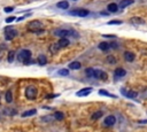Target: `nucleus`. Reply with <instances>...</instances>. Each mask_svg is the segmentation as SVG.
I'll return each mask as SVG.
<instances>
[{"label": "nucleus", "instance_id": "obj_5", "mask_svg": "<svg viewBox=\"0 0 147 132\" xmlns=\"http://www.w3.org/2000/svg\"><path fill=\"white\" fill-rule=\"evenodd\" d=\"M37 94H38V91L34 86H28L26 90H25V96L29 99V100H34L37 98Z\"/></svg>", "mask_w": 147, "mask_h": 132}, {"label": "nucleus", "instance_id": "obj_29", "mask_svg": "<svg viewBox=\"0 0 147 132\" xmlns=\"http://www.w3.org/2000/svg\"><path fill=\"white\" fill-rule=\"evenodd\" d=\"M57 49H60V47H59V45H57V44H53V45L49 47V51H51V52H53V53H55Z\"/></svg>", "mask_w": 147, "mask_h": 132}, {"label": "nucleus", "instance_id": "obj_22", "mask_svg": "<svg viewBox=\"0 0 147 132\" xmlns=\"http://www.w3.org/2000/svg\"><path fill=\"white\" fill-rule=\"evenodd\" d=\"M34 114H37V110H36V109L26 110V111L22 112V117H28V116H32V115H34Z\"/></svg>", "mask_w": 147, "mask_h": 132}, {"label": "nucleus", "instance_id": "obj_9", "mask_svg": "<svg viewBox=\"0 0 147 132\" xmlns=\"http://www.w3.org/2000/svg\"><path fill=\"white\" fill-rule=\"evenodd\" d=\"M115 123H116V117L113 116V115L107 116V117L105 118V122H103V124H105L106 126H113Z\"/></svg>", "mask_w": 147, "mask_h": 132}, {"label": "nucleus", "instance_id": "obj_15", "mask_svg": "<svg viewBox=\"0 0 147 132\" xmlns=\"http://www.w3.org/2000/svg\"><path fill=\"white\" fill-rule=\"evenodd\" d=\"M125 75H126V71L124 69H122V68H117L115 70V72H114V76L115 77H124Z\"/></svg>", "mask_w": 147, "mask_h": 132}, {"label": "nucleus", "instance_id": "obj_30", "mask_svg": "<svg viewBox=\"0 0 147 132\" xmlns=\"http://www.w3.org/2000/svg\"><path fill=\"white\" fill-rule=\"evenodd\" d=\"M108 24L109 25L110 24H122V21H119V20H111V21L108 22Z\"/></svg>", "mask_w": 147, "mask_h": 132}, {"label": "nucleus", "instance_id": "obj_18", "mask_svg": "<svg viewBox=\"0 0 147 132\" xmlns=\"http://www.w3.org/2000/svg\"><path fill=\"white\" fill-rule=\"evenodd\" d=\"M80 67H82V64L78 61H74V62H71L69 64V69H71V70H78Z\"/></svg>", "mask_w": 147, "mask_h": 132}, {"label": "nucleus", "instance_id": "obj_31", "mask_svg": "<svg viewBox=\"0 0 147 132\" xmlns=\"http://www.w3.org/2000/svg\"><path fill=\"white\" fill-rule=\"evenodd\" d=\"M107 61L109 63H116V59L114 56H107Z\"/></svg>", "mask_w": 147, "mask_h": 132}, {"label": "nucleus", "instance_id": "obj_33", "mask_svg": "<svg viewBox=\"0 0 147 132\" xmlns=\"http://www.w3.org/2000/svg\"><path fill=\"white\" fill-rule=\"evenodd\" d=\"M16 18H15V16H10V17H7L6 18V22L7 23H10V22H13V21H15Z\"/></svg>", "mask_w": 147, "mask_h": 132}, {"label": "nucleus", "instance_id": "obj_8", "mask_svg": "<svg viewBox=\"0 0 147 132\" xmlns=\"http://www.w3.org/2000/svg\"><path fill=\"white\" fill-rule=\"evenodd\" d=\"M92 91H93L92 87H85V88L79 90V91L76 93V95H77V96H87Z\"/></svg>", "mask_w": 147, "mask_h": 132}, {"label": "nucleus", "instance_id": "obj_12", "mask_svg": "<svg viewBox=\"0 0 147 132\" xmlns=\"http://www.w3.org/2000/svg\"><path fill=\"white\" fill-rule=\"evenodd\" d=\"M129 22L131 24H133V25H139V24H142L144 23V20L140 18V17H131L129 20Z\"/></svg>", "mask_w": 147, "mask_h": 132}, {"label": "nucleus", "instance_id": "obj_36", "mask_svg": "<svg viewBox=\"0 0 147 132\" xmlns=\"http://www.w3.org/2000/svg\"><path fill=\"white\" fill-rule=\"evenodd\" d=\"M2 57H3V51H1V49H0V60H1Z\"/></svg>", "mask_w": 147, "mask_h": 132}, {"label": "nucleus", "instance_id": "obj_3", "mask_svg": "<svg viewBox=\"0 0 147 132\" xmlns=\"http://www.w3.org/2000/svg\"><path fill=\"white\" fill-rule=\"evenodd\" d=\"M30 57H31V52L29 49H22L17 55L18 61L20 62H24V63H29L30 62Z\"/></svg>", "mask_w": 147, "mask_h": 132}, {"label": "nucleus", "instance_id": "obj_1", "mask_svg": "<svg viewBox=\"0 0 147 132\" xmlns=\"http://www.w3.org/2000/svg\"><path fill=\"white\" fill-rule=\"evenodd\" d=\"M41 22L38 21V20H34V21H31L29 22L28 24V30L31 31V32H34V33H42L44 30L41 29Z\"/></svg>", "mask_w": 147, "mask_h": 132}, {"label": "nucleus", "instance_id": "obj_35", "mask_svg": "<svg viewBox=\"0 0 147 132\" xmlns=\"http://www.w3.org/2000/svg\"><path fill=\"white\" fill-rule=\"evenodd\" d=\"M25 17H26V16H22V17H20V18H17V21H18V22H21V21H23V20L25 18Z\"/></svg>", "mask_w": 147, "mask_h": 132}, {"label": "nucleus", "instance_id": "obj_19", "mask_svg": "<svg viewBox=\"0 0 147 132\" xmlns=\"http://www.w3.org/2000/svg\"><path fill=\"white\" fill-rule=\"evenodd\" d=\"M132 3H133V0H122L118 3V7L119 8H125V7H127V6L132 5Z\"/></svg>", "mask_w": 147, "mask_h": 132}, {"label": "nucleus", "instance_id": "obj_7", "mask_svg": "<svg viewBox=\"0 0 147 132\" xmlns=\"http://www.w3.org/2000/svg\"><path fill=\"white\" fill-rule=\"evenodd\" d=\"M70 15H72V16H79V17H85V16H87L88 14H90V11L87 10V9H75V10H71L70 13H69Z\"/></svg>", "mask_w": 147, "mask_h": 132}, {"label": "nucleus", "instance_id": "obj_26", "mask_svg": "<svg viewBox=\"0 0 147 132\" xmlns=\"http://www.w3.org/2000/svg\"><path fill=\"white\" fill-rule=\"evenodd\" d=\"M57 73L60 76H68L69 75V69H61V70H59Z\"/></svg>", "mask_w": 147, "mask_h": 132}, {"label": "nucleus", "instance_id": "obj_23", "mask_svg": "<svg viewBox=\"0 0 147 132\" xmlns=\"http://www.w3.org/2000/svg\"><path fill=\"white\" fill-rule=\"evenodd\" d=\"M103 116V112L101 111V110H99V111H95L93 115H92V119L93 121H96V119H99L100 117H102Z\"/></svg>", "mask_w": 147, "mask_h": 132}, {"label": "nucleus", "instance_id": "obj_34", "mask_svg": "<svg viewBox=\"0 0 147 132\" xmlns=\"http://www.w3.org/2000/svg\"><path fill=\"white\" fill-rule=\"evenodd\" d=\"M103 37H108V38H115V36H111V34H103Z\"/></svg>", "mask_w": 147, "mask_h": 132}, {"label": "nucleus", "instance_id": "obj_25", "mask_svg": "<svg viewBox=\"0 0 147 132\" xmlns=\"http://www.w3.org/2000/svg\"><path fill=\"white\" fill-rule=\"evenodd\" d=\"M11 100H13V95H11V91L10 90H8L7 92H6V101L9 103V102H11Z\"/></svg>", "mask_w": 147, "mask_h": 132}, {"label": "nucleus", "instance_id": "obj_17", "mask_svg": "<svg viewBox=\"0 0 147 132\" xmlns=\"http://www.w3.org/2000/svg\"><path fill=\"white\" fill-rule=\"evenodd\" d=\"M134 54L133 53H131V52H125L124 53V59L127 61V62H132L133 60H134Z\"/></svg>", "mask_w": 147, "mask_h": 132}, {"label": "nucleus", "instance_id": "obj_11", "mask_svg": "<svg viewBox=\"0 0 147 132\" xmlns=\"http://www.w3.org/2000/svg\"><path fill=\"white\" fill-rule=\"evenodd\" d=\"M118 5L117 3H115V2H111V3H109L108 6H107V9H108V11H110V13H116L117 10H118Z\"/></svg>", "mask_w": 147, "mask_h": 132}, {"label": "nucleus", "instance_id": "obj_2", "mask_svg": "<svg viewBox=\"0 0 147 132\" xmlns=\"http://www.w3.org/2000/svg\"><path fill=\"white\" fill-rule=\"evenodd\" d=\"M54 36H57L60 38H65L67 36H72V37H77V32L74 30H68V29H56L54 30Z\"/></svg>", "mask_w": 147, "mask_h": 132}, {"label": "nucleus", "instance_id": "obj_27", "mask_svg": "<svg viewBox=\"0 0 147 132\" xmlns=\"http://www.w3.org/2000/svg\"><path fill=\"white\" fill-rule=\"evenodd\" d=\"M93 71H94L93 68H87V69L85 70V73H86L87 77H93Z\"/></svg>", "mask_w": 147, "mask_h": 132}, {"label": "nucleus", "instance_id": "obj_6", "mask_svg": "<svg viewBox=\"0 0 147 132\" xmlns=\"http://www.w3.org/2000/svg\"><path fill=\"white\" fill-rule=\"evenodd\" d=\"M93 78H96V79H100V80H107L108 75H107V72L103 71V70L94 69V71H93Z\"/></svg>", "mask_w": 147, "mask_h": 132}, {"label": "nucleus", "instance_id": "obj_10", "mask_svg": "<svg viewBox=\"0 0 147 132\" xmlns=\"http://www.w3.org/2000/svg\"><path fill=\"white\" fill-rule=\"evenodd\" d=\"M122 94L123 95H125V96H127V98H136L137 95H138V93L137 92H134V91H126V90H122Z\"/></svg>", "mask_w": 147, "mask_h": 132}, {"label": "nucleus", "instance_id": "obj_14", "mask_svg": "<svg viewBox=\"0 0 147 132\" xmlns=\"http://www.w3.org/2000/svg\"><path fill=\"white\" fill-rule=\"evenodd\" d=\"M111 47H110V42H100L99 44V49H101V51H103V52H107V51H109Z\"/></svg>", "mask_w": 147, "mask_h": 132}, {"label": "nucleus", "instance_id": "obj_16", "mask_svg": "<svg viewBox=\"0 0 147 132\" xmlns=\"http://www.w3.org/2000/svg\"><path fill=\"white\" fill-rule=\"evenodd\" d=\"M56 7L57 8H60V9H67V8H69V2L68 1H59L57 3H56Z\"/></svg>", "mask_w": 147, "mask_h": 132}, {"label": "nucleus", "instance_id": "obj_37", "mask_svg": "<svg viewBox=\"0 0 147 132\" xmlns=\"http://www.w3.org/2000/svg\"><path fill=\"white\" fill-rule=\"evenodd\" d=\"M72 1H76V0H72Z\"/></svg>", "mask_w": 147, "mask_h": 132}, {"label": "nucleus", "instance_id": "obj_32", "mask_svg": "<svg viewBox=\"0 0 147 132\" xmlns=\"http://www.w3.org/2000/svg\"><path fill=\"white\" fill-rule=\"evenodd\" d=\"M14 10V7H5L3 8V11L5 13H10V11H13Z\"/></svg>", "mask_w": 147, "mask_h": 132}, {"label": "nucleus", "instance_id": "obj_4", "mask_svg": "<svg viewBox=\"0 0 147 132\" xmlns=\"http://www.w3.org/2000/svg\"><path fill=\"white\" fill-rule=\"evenodd\" d=\"M17 34H18V32L14 28H11L10 25H8V26L5 28V38H6V40H11Z\"/></svg>", "mask_w": 147, "mask_h": 132}, {"label": "nucleus", "instance_id": "obj_20", "mask_svg": "<svg viewBox=\"0 0 147 132\" xmlns=\"http://www.w3.org/2000/svg\"><path fill=\"white\" fill-rule=\"evenodd\" d=\"M37 61H38V63H39L40 65H45V64L47 63V59H46V56H45L44 54H40V55L38 56Z\"/></svg>", "mask_w": 147, "mask_h": 132}, {"label": "nucleus", "instance_id": "obj_13", "mask_svg": "<svg viewBox=\"0 0 147 132\" xmlns=\"http://www.w3.org/2000/svg\"><path fill=\"white\" fill-rule=\"evenodd\" d=\"M56 44L59 45L60 48H63V47H67V46L69 45V40H68L67 38H60V40H59Z\"/></svg>", "mask_w": 147, "mask_h": 132}, {"label": "nucleus", "instance_id": "obj_28", "mask_svg": "<svg viewBox=\"0 0 147 132\" xmlns=\"http://www.w3.org/2000/svg\"><path fill=\"white\" fill-rule=\"evenodd\" d=\"M99 93H100L101 95H106V96H111V98H116V95H113V94L108 93V92H107V91H105V90H100V91H99Z\"/></svg>", "mask_w": 147, "mask_h": 132}, {"label": "nucleus", "instance_id": "obj_24", "mask_svg": "<svg viewBox=\"0 0 147 132\" xmlns=\"http://www.w3.org/2000/svg\"><path fill=\"white\" fill-rule=\"evenodd\" d=\"M15 56H16V54H15V52L14 51H10L9 53H8V57H7V60H8V62H14V59H15Z\"/></svg>", "mask_w": 147, "mask_h": 132}, {"label": "nucleus", "instance_id": "obj_21", "mask_svg": "<svg viewBox=\"0 0 147 132\" xmlns=\"http://www.w3.org/2000/svg\"><path fill=\"white\" fill-rule=\"evenodd\" d=\"M53 117H54L56 121H62V119L64 118V114L61 112V111H55L54 115H53Z\"/></svg>", "mask_w": 147, "mask_h": 132}]
</instances>
